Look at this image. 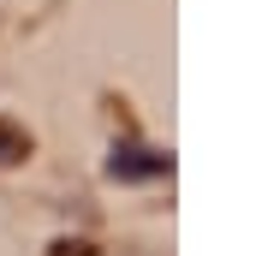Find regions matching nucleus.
I'll return each instance as SVG.
<instances>
[{"instance_id":"nucleus-1","label":"nucleus","mask_w":256,"mask_h":256,"mask_svg":"<svg viewBox=\"0 0 256 256\" xmlns=\"http://www.w3.org/2000/svg\"><path fill=\"white\" fill-rule=\"evenodd\" d=\"M108 173H114V179H126V185L167 179V173H173V155H167V149H149V143H137V137H120V143H114V155H108Z\"/></svg>"},{"instance_id":"nucleus-2","label":"nucleus","mask_w":256,"mask_h":256,"mask_svg":"<svg viewBox=\"0 0 256 256\" xmlns=\"http://www.w3.org/2000/svg\"><path fill=\"white\" fill-rule=\"evenodd\" d=\"M24 155H30V137L0 120V167H12V161H24Z\"/></svg>"},{"instance_id":"nucleus-3","label":"nucleus","mask_w":256,"mask_h":256,"mask_svg":"<svg viewBox=\"0 0 256 256\" xmlns=\"http://www.w3.org/2000/svg\"><path fill=\"white\" fill-rule=\"evenodd\" d=\"M54 256H96V250H90L84 238H60V244H54Z\"/></svg>"}]
</instances>
